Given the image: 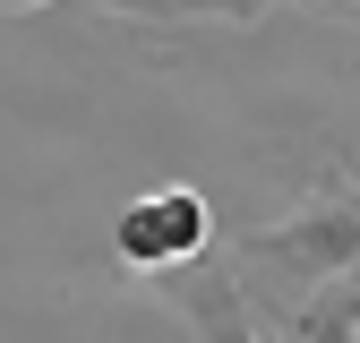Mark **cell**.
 Listing matches in <instances>:
<instances>
[{
	"label": "cell",
	"mask_w": 360,
	"mask_h": 343,
	"mask_svg": "<svg viewBox=\"0 0 360 343\" xmlns=\"http://www.w3.org/2000/svg\"><path fill=\"white\" fill-rule=\"evenodd\" d=\"M257 326H266V343H360V283L352 275L318 283V292H300L292 309L257 318Z\"/></svg>",
	"instance_id": "4"
},
{
	"label": "cell",
	"mask_w": 360,
	"mask_h": 343,
	"mask_svg": "<svg viewBox=\"0 0 360 343\" xmlns=\"http://www.w3.org/2000/svg\"><path fill=\"white\" fill-rule=\"evenodd\" d=\"M103 18H163V26H189V18H232V26H257L275 0H95Z\"/></svg>",
	"instance_id": "5"
},
{
	"label": "cell",
	"mask_w": 360,
	"mask_h": 343,
	"mask_svg": "<svg viewBox=\"0 0 360 343\" xmlns=\"http://www.w3.org/2000/svg\"><path fill=\"white\" fill-rule=\"evenodd\" d=\"M309 9H326V18H352V0H309Z\"/></svg>",
	"instance_id": "7"
},
{
	"label": "cell",
	"mask_w": 360,
	"mask_h": 343,
	"mask_svg": "<svg viewBox=\"0 0 360 343\" xmlns=\"http://www.w3.org/2000/svg\"><path fill=\"white\" fill-rule=\"evenodd\" d=\"M146 283H155L163 309H180V326H189L198 343H266L257 300H249L240 266H232L223 249H198V257H180V266H163V275H146Z\"/></svg>",
	"instance_id": "2"
},
{
	"label": "cell",
	"mask_w": 360,
	"mask_h": 343,
	"mask_svg": "<svg viewBox=\"0 0 360 343\" xmlns=\"http://www.w3.org/2000/svg\"><path fill=\"white\" fill-rule=\"evenodd\" d=\"M223 257L240 266L249 300L275 283V309H292V300H300V292H318V283L360 275V189H352V172L326 163V172H318V189H309V198L283 214V224L240 232ZM275 309H257V318H275Z\"/></svg>",
	"instance_id": "1"
},
{
	"label": "cell",
	"mask_w": 360,
	"mask_h": 343,
	"mask_svg": "<svg viewBox=\"0 0 360 343\" xmlns=\"http://www.w3.org/2000/svg\"><path fill=\"white\" fill-rule=\"evenodd\" d=\"M198 249H214V214H206L198 189H180V181L129 198L120 224H112V257L129 275H163V266H180V257H198Z\"/></svg>",
	"instance_id": "3"
},
{
	"label": "cell",
	"mask_w": 360,
	"mask_h": 343,
	"mask_svg": "<svg viewBox=\"0 0 360 343\" xmlns=\"http://www.w3.org/2000/svg\"><path fill=\"white\" fill-rule=\"evenodd\" d=\"M26 9H52V0H0V18H26Z\"/></svg>",
	"instance_id": "6"
}]
</instances>
